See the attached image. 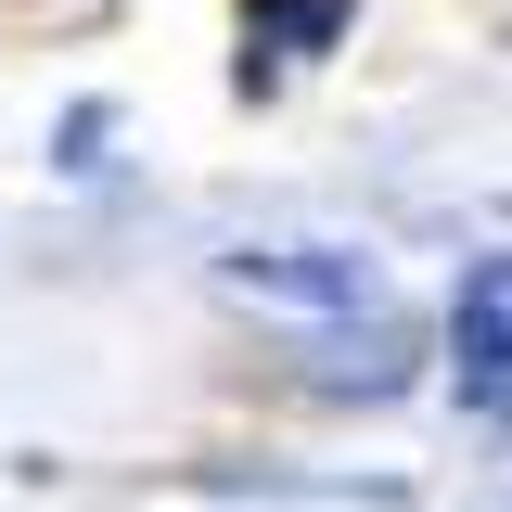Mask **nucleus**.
Here are the masks:
<instances>
[{"instance_id":"f257e3e1","label":"nucleus","mask_w":512,"mask_h":512,"mask_svg":"<svg viewBox=\"0 0 512 512\" xmlns=\"http://www.w3.org/2000/svg\"><path fill=\"white\" fill-rule=\"evenodd\" d=\"M436 346H448V397H461V423L512 448V244H474L461 269H448Z\"/></svg>"},{"instance_id":"f03ea898","label":"nucleus","mask_w":512,"mask_h":512,"mask_svg":"<svg viewBox=\"0 0 512 512\" xmlns=\"http://www.w3.org/2000/svg\"><path fill=\"white\" fill-rule=\"evenodd\" d=\"M218 282L256 295V308H295V320H372L384 308V256L372 244H333V231H295V244H231Z\"/></svg>"},{"instance_id":"7ed1b4c3","label":"nucleus","mask_w":512,"mask_h":512,"mask_svg":"<svg viewBox=\"0 0 512 512\" xmlns=\"http://www.w3.org/2000/svg\"><path fill=\"white\" fill-rule=\"evenodd\" d=\"M423 384V359H410V320L372 308V320H320L308 333V397H359V410H384V397H410Z\"/></svg>"},{"instance_id":"20e7f679","label":"nucleus","mask_w":512,"mask_h":512,"mask_svg":"<svg viewBox=\"0 0 512 512\" xmlns=\"http://www.w3.org/2000/svg\"><path fill=\"white\" fill-rule=\"evenodd\" d=\"M346 26H359V0H244V64H231V90L269 103V90H282L295 64H320Z\"/></svg>"},{"instance_id":"39448f33","label":"nucleus","mask_w":512,"mask_h":512,"mask_svg":"<svg viewBox=\"0 0 512 512\" xmlns=\"http://www.w3.org/2000/svg\"><path fill=\"white\" fill-rule=\"evenodd\" d=\"M116 103H103V90H77V103H64V116H52V180H77V192H90V180H116Z\"/></svg>"}]
</instances>
